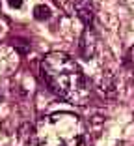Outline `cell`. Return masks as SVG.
<instances>
[{
	"instance_id": "cell-1",
	"label": "cell",
	"mask_w": 134,
	"mask_h": 146,
	"mask_svg": "<svg viewBox=\"0 0 134 146\" xmlns=\"http://www.w3.org/2000/svg\"><path fill=\"white\" fill-rule=\"evenodd\" d=\"M41 77L60 98L82 105L90 96L80 66L65 52H48L41 60Z\"/></svg>"
},
{
	"instance_id": "cell-2",
	"label": "cell",
	"mask_w": 134,
	"mask_h": 146,
	"mask_svg": "<svg viewBox=\"0 0 134 146\" xmlns=\"http://www.w3.org/2000/svg\"><path fill=\"white\" fill-rule=\"evenodd\" d=\"M35 141L37 146H91L84 120L73 112H56L41 120Z\"/></svg>"
},
{
	"instance_id": "cell-3",
	"label": "cell",
	"mask_w": 134,
	"mask_h": 146,
	"mask_svg": "<svg viewBox=\"0 0 134 146\" xmlns=\"http://www.w3.org/2000/svg\"><path fill=\"white\" fill-rule=\"evenodd\" d=\"M75 11H76L78 19L84 23V26H91L93 23V6L90 0H75Z\"/></svg>"
},
{
	"instance_id": "cell-4",
	"label": "cell",
	"mask_w": 134,
	"mask_h": 146,
	"mask_svg": "<svg viewBox=\"0 0 134 146\" xmlns=\"http://www.w3.org/2000/svg\"><path fill=\"white\" fill-rule=\"evenodd\" d=\"M80 52H82L84 58H90V56H93V52H95V38L91 36L90 30L84 32L82 39H80Z\"/></svg>"
},
{
	"instance_id": "cell-5",
	"label": "cell",
	"mask_w": 134,
	"mask_h": 146,
	"mask_svg": "<svg viewBox=\"0 0 134 146\" xmlns=\"http://www.w3.org/2000/svg\"><path fill=\"white\" fill-rule=\"evenodd\" d=\"M34 17L37 19V21H47L48 17H50V8L45 4H39L34 8Z\"/></svg>"
},
{
	"instance_id": "cell-6",
	"label": "cell",
	"mask_w": 134,
	"mask_h": 146,
	"mask_svg": "<svg viewBox=\"0 0 134 146\" xmlns=\"http://www.w3.org/2000/svg\"><path fill=\"white\" fill-rule=\"evenodd\" d=\"M13 47L17 49L21 54H28V52H30V43L26 41V39H22V38L13 39Z\"/></svg>"
},
{
	"instance_id": "cell-7",
	"label": "cell",
	"mask_w": 134,
	"mask_h": 146,
	"mask_svg": "<svg viewBox=\"0 0 134 146\" xmlns=\"http://www.w3.org/2000/svg\"><path fill=\"white\" fill-rule=\"evenodd\" d=\"M8 4L11 6V8H15V9H19L22 6V0H8Z\"/></svg>"
},
{
	"instance_id": "cell-8",
	"label": "cell",
	"mask_w": 134,
	"mask_h": 146,
	"mask_svg": "<svg viewBox=\"0 0 134 146\" xmlns=\"http://www.w3.org/2000/svg\"><path fill=\"white\" fill-rule=\"evenodd\" d=\"M2 98H4V96H2V92H0V101H2Z\"/></svg>"
},
{
	"instance_id": "cell-9",
	"label": "cell",
	"mask_w": 134,
	"mask_h": 146,
	"mask_svg": "<svg viewBox=\"0 0 134 146\" xmlns=\"http://www.w3.org/2000/svg\"><path fill=\"white\" fill-rule=\"evenodd\" d=\"M132 62H134V49H132Z\"/></svg>"
}]
</instances>
